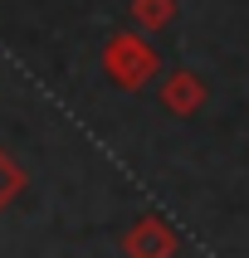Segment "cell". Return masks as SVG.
Returning <instances> with one entry per match:
<instances>
[{"mask_svg":"<svg viewBox=\"0 0 249 258\" xmlns=\"http://www.w3.org/2000/svg\"><path fill=\"white\" fill-rule=\"evenodd\" d=\"M176 20V0H132V25L137 34H157Z\"/></svg>","mask_w":249,"mask_h":258,"instance_id":"4","label":"cell"},{"mask_svg":"<svg viewBox=\"0 0 249 258\" xmlns=\"http://www.w3.org/2000/svg\"><path fill=\"white\" fill-rule=\"evenodd\" d=\"M103 73H108L122 93H142L161 73V54H157V44L146 39V34L122 29V34H113L108 49H103Z\"/></svg>","mask_w":249,"mask_h":258,"instance_id":"1","label":"cell"},{"mask_svg":"<svg viewBox=\"0 0 249 258\" xmlns=\"http://www.w3.org/2000/svg\"><path fill=\"white\" fill-rule=\"evenodd\" d=\"M20 190H25V171H20V161L0 146V215L20 200Z\"/></svg>","mask_w":249,"mask_h":258,"instance_id":"5","label":"cell"},{"mask_svg":"<svg viewBox=\"0 0 249 258\" xmlns=\"http://www.w3.org/2000/svg\"><path fill=\"white\" fill-rule=\"evenodd\" d=\"M161 107L171 117H195L205 107V78L190 69H176L161 78Z\"/></svg>","mask_w":249,"mask_h":258,"instance_id":"3","label":"cell"},{"mask_svg":"<svg viewBox=\"0 0 249 258\" xmlns=\"http://www.w3.org/2000/svg\"><path fill=\"white\" fill-rule=\"evenodd\" d=\"M176 248H181V234L161 215H142L122 234V258H176Z\"/></svg>","mask_w":249,"mask_h":258,"instance_id":"2","label":"cell"}]
</instances>
